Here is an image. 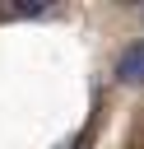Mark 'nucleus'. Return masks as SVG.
I'll use <instances>...</instances> for the list:
<instances>
[{
	"instance_id": "nucleus-1",
	"label": "nucleus",
	"mask_w": 144,
	"mask_h": 149,
	"mask_svg": "<svg viewBox=\"0 0 144 149\" xmlns=\"http://www.w3.org/2000/svg\"><path fill=\"white\" fill-rule=\"evenodd\" d=\"M116 79L121 84H144V42H130L116 61Z\"/></svg>"
}]
</instances>
